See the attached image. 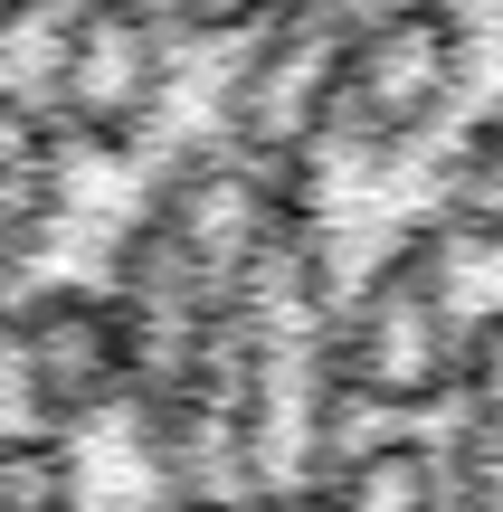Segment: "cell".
<instances>
[{
    "label": "cell",
    "mask_w": 503,
    "mask_h": 512,
    "mask_svg": "<svg viewBox=\"0 0 503 512\" xmlns=\"http://www.w3.org/2000/svg\"><path fill=\"white\" fill-rule=\"evenodd\" d=\"M485 124L276 19L0 29V512H485Z\"/></svg>",
    "instance_id": "1"
}]
</instances>
